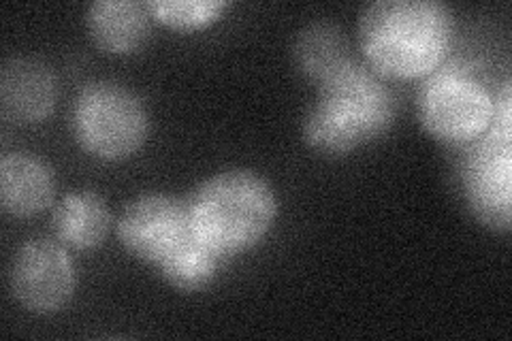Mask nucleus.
<instances>
[{
    "label": "nucleus",
    "mask_w": 512,
    "mask_h": 341,
    "mask_svg": "<svg viewBox=\"0 0 512 341\" xmlns=\"http://www.w3.org/2000/svg\"><path fill=\"white\" fill-rule=\"evenodd\" d=\"M192 235L188 203L169 194H146L131 201L118 222L122 246L139 261L156 267Z\"/></svg>",
    "instance_id": "nucleus-8"
},
{
    "label": "nucleus",
    "mask_w": 512,
    "mask_h": 341,
    "mask_svg": "<svg viewBox=\"0 0 512 341\" xmlns=\"http://www.w3.org/2000/svg\"><path fill=\"white\" fill-rule=\"evenodd\" d=\"M73 131L88 154L124 160L146 141L148 113L137 94L116 81H92L75 101Z\"/></svg>",
    "instance_id": "nucleus-4"
},
{
    "label": "nucleus",
    "mask_w": 512,
    "mask_h": 341,
    "mask_svg": "<svg viewBox=\"0 0 512 341\" xmlns=\"http://www.w3.org/2000/svg\"><path fill=\"white\" fill-rule=\"evenodd\" d=\"M152 13L148 3L96 0L88 9V30L94 43L109 54H131L148 41Z\"/></svg>",
    "instance_id": "nucleus-11"
},
{
    "label": "nucleus",
    "mask_w": 512,
    "mask_h": 341,
    "mask_svg": "<svg viewBox=\"0 0 512 341\" xmlns=\"http://www.w3.org/2000/svg\"><path fill=\"white\" fill-rule=\"evenodd\" d=\"M111 214L107 203L94 192H73L56 209L52 226L62 246L86 252L99 248L109 233Z\"/></svg>",
    "instance_id": "nucleus-12"
},
{
    "label": "nucleus",
    "mask_w": 512,
    "mask_h": 341,
    "mask_svg": "<svg viewBox=\"0 0 512 341\" xmlns=\"http://www.w3.org/2000/svg\"><path fill=\"white\" fill-rule=\"evenodd\" d=\"M9 288L28 312H60L75 292V265L69 252L52 239L26 241L11 261Z\"/></svg>",
    "instance_id": "nucleus-7"
},
{
    "label": "nucleus",
    "mask_w": 512,
    "mask_h": 341,
    "mask_svg": "<svg viewBox=\"0 0 512 341\" xmlns=\"http://www.w3.org/2000/svg\"><path fill=\"white\" fill-rule=\"evenodd\" d=\"M56 180L35 156L7 154L0 160V203L15 218H30L52 205Z\"/></svg>",
    "instance_id": "nucleus-10"
},
{
    "label": "nucleus",
    "mask_w": 512,
    "mask_h": 341,
    "mask_svg": "<svg viewBox=\"0 0 512 341\" xmlns=\"http://www.w3.org/2000/svg\"><path fill=\"white\" fill-rule=\"evenodd\" d=\"M220 258L222 254H218L199 237L192 235L158 269L163 271V278L173 288L184 292H197L214 282L220 267Z\"/></svg>",
    "instance_id": "nucleus-14"
},
{
    "label": "nucleus",
    "mask_w": 512,
    "mask_h": 341,
    "mask_svg": "<svg viewBox=\"0 0 512 341\" xmlns=\"http://www.w3.org/2000/svg\"><path fill=\"white\" fill-rule=\"evenodd\" d=\"M453 30V11L436 0H378L361 15L359 43L376 75L416 79L436 71Z\"/></svg>",
    "instance_id": "nucleus-1"
},
{
    "label": "nucleus",
    "mask_w": 512,
    "mask_h": 341,
    "mask_svg": "<svg viewBox=\"0 0 512 341\" xmlns=\"http://www.w3.org/2000/svg\"><path fill=\"white\" fill-rule=\"evenodd\" d=\"M192 233L222 256L259 243L278 214L271 186L252 171H222L205 180L188 201Z\"/></svg>",
    "instance_id": "nucleus-3"
},
{
    "label": "nucleus",
    "mask_w": 512,
    "mask_h": 341,
    "mask_svg": "<svg viewBox=\"0 0 512 341\" xmlns=\"http://www.w3.org/2000/svg\"><path fill=\"white\" fill-rule=\"evenodd\" d=\"M346 60H350L346 56V41L333 24L316 22L299 32L295 41V64L316 84L340 69Z\"/></svg>",
    "instance_id": "nucleus-13"
},
{
    "label": "nucleus",
    "mask_w": 512,
    "mask_h": 341,
    "mask_svg": "<svg viewBox=\"0 0 512 341\" xmlns=\"http://www.w3.org/2000/svg\"><path fill=\"white\" fill-rule=\"evenodd\" d=\"M229 3L224 0H152V18L178 30H197L216 22Z\"/></svg>",
    "instance_id": "nucleus-15"
},
{
    "label": "nucleus",
    "mask_w": 512,
    "mask_h": 341,
    "mask_svg": "<svg viewBox=\"0 0 512 341\" xmlns=\"http://www.w3.org/2000/svg\"><path fill=\"white\" fill-rule=\"evenodd\" d=\"M416 111L429 135L446 143H468L487 133L495 101L483 81L459 69H446L425 79Z\"/></svg>",
    "instance_id": "nucleus-6"
},
{
    "label": "nucleus",
    "mask_w": 512,
    "mask_h": 341,
    "mask_svg": "<svg viewBox=\"0 0 512 341\" xmlns=\"http://www.w3.org/2000/svg\"><path fill=\"white\" fill-rule=\"evenodd\" d=\"M512 131L510 84L504 86L495 116L463 167V190L480 224L508 233L512 226Z\"/></svg>",
    "instance_id": "nucleus-5"
},
{
    "label": "nucleus",
    "mask_w": 512,
    "mask_h": 341,
    "mask_svg": "<svg viewBox=\"0 0 512 341\" xmlns=\"http://www.w3.org/2000/svg\"><path fill=\"white\" fill-rule=\"evenodd\" d=\"M393 96L372 69L346 60L318 84L303 137L323 154H346L389 131Z\"/></svg>",
    "instance_id": "nucleus-2"
},
{
    "label": "nucleus",
    "mask_w": 512,
    "mask_h": 341,
    "mask_svg": "<svg viewBox=\"0 0 512 341\" xmlns=\"http://www.w3.org/2000/svg\"><path fill=\"white\" fill-rule=\"evenodd\" d=\"M58 81L52 69L35 58H13L0 71V105L5 118L35 124L54 111Z\"/></svg>",
    "instance_id": "nucleus-9"
}]
</instances>
